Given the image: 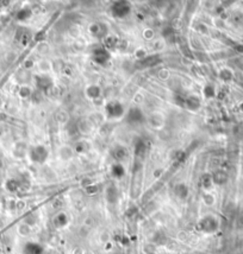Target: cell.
Instances as JSON below:
<instances>
[{
	"label": "cell",
	"instance_id": "cell-3",
	"mask_svg": "<svg viewBox=\"0 0 243 254\" xmlns=\"http://www.w3.org/2000/svg\"><path fill=\"white\" fill-rule=\"evenodd\" d=\"M42 252H43L42 247L37 243H34V242L27 243L24 248V254H42Z\"/></svg>",
	"mask_w": 243,
	"mask_h": 254
},
{
	"label": "cell",
	"instance_id": "cell-1",
	"mask_svg": "<svg viewBox=\"0 0 243 254\" xmlns=\"http://www.w3.org/2000/svg\"><path fill=\"white\" fill-rule=\"evenodd\" d=\"M123 106L117 101H112L106 105V113L112 119H118L123 115Z\"/></svg>",
	"mask_w": 243,
	"mask_h": 254
},
{
	"label": "cell",
	"instance_id": "cell-4",
	"mask_svg": "<svg viewBox=\"0 0 243 254\" xmlns=\"http://www.w3.org/2000/svg\"><path fill=\"white\" fill-rule=\"evenodd\" d=\"M86 94L89 99H98L100 96V89L97 87V86H89L86 89Z\"/></svg>",
	"mask_w": 243,
	"mask_h": 254
},
{
	"label": "cell",
	"instance_id": "cell-2",
	"mask_svg": "<svg viewBox=\"0 0 243 254\" xmlns=\"http://www.w3.org/2000/svg\"><path fill=\"white\" fill-rule=\"evenodd\" d=\"M47 157H48V152L44 146H36L34 148V156H32V159H34V161L43 163V161L47 159Z\"/></svg>",
	"mask_w": 243,
	"mask_h": 254
}]
</instances>
